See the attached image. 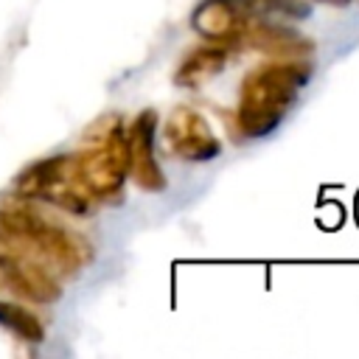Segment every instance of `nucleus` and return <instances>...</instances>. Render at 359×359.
Segmentation results:
<instances>
[{"label": "nucleus", "instance_id": "1", "mask_svg": "<svg viewBox=\"0 0 359 359\" xmlns=\"http://www.w3.org/2000/svg\"><path fill=\"white\" fill-rule=\"evenodd\" d=\"M0 244L59 278H73L93 261L90 238L50 219L31 199L17 194L0 199Z\"/></svg>", "mask_w": 359, "mask_h": 359}, {"label": "nucleus", "instance_id": "2", "mask_svg": "<svg viewBox=\"0 0 359 359\" xmlns=\"http://www.w3.org/2000/svg\"><path fill=\"white\" fill-rule=\"evenodd\" d=\"M314 65L306 56L269 59L255 65L238 90L236 126L247 140L269 137L297 104L303 87L311 81Z\"/></svg>", "mask_w": 359, "mask_h": 359}, {"label": "nucleus", "instance_id": "3", "mask_svg": "<svg viewBox=\"0 0 359 359\" xmlns=\"http://www.w3.org/2000/svg\"><path fill=\"white\" fill-rule=\"evenodd\" d=\"M73 163L79 180L98 205L121 196L129 177V151L126 129L118 112H107L84 129L81 146L73 151Z\"/></svg>", "mask_w": 359, "mask_h": 359}, {"label": "nucleus", "instance_id": "4", "mask_svg": "<svg viewBox=\"0 0 359 359\" xmlns=\"http://www.w3.org/2000/svg\"><path fill=\"white\" fill-rule=\"evenodd\" d=\"M11 194L25 196L31 202H48L59 210H67L73 216H87L98 208L93 194L79 180L73 151L67 154H50L31 165H25L11 185Z\"/></svg>", "mask_w": 359, "mask_h": 359}, {"label": "nucleus", "instance_id": "5", "mask_svg": "<svg viewBox=\"0 0 359 359\" xmlns=\"http://www.w3.org/2000/svg\"><path fill=\"white\" fill-rule=\"evenodd\" d=\"M168 151L185 163H210L222 154V143L210 123L191 107H174L163 123Z\"/></svg>", "mask_w": 359, "mask_h": 359}, {"label": "nucleus", "instance_id": "6", "mask_svg": "<svg viewBox=\"0 0 359 359\" xmlns=\"http://www.w3.org/2000/svg\"><path fill=\"white\" fill-rule=\"evenodd\" d=\"M0 289L28 303H53L62 297V280L42 264L17 255L0 244Z\"/></svg>", "mask_w": 359, "mask_h": 359}, {"label": "nucleus", "instance_id": "7", "mask_svg": "<svg viewBox=\"0 0 359 359\" xmlns=\"http://www.w3.org/2000/svg\"><path fill=\"white\" fill-rule=\"evenodd\" d=\"M157 140V112L143 109L126 129V151H129V177L140 191L160 194L165 191V174L157 163L154 151Z\"/></svg>", "mask_w": 359, "mask_h": 359}, {"label": "nucleus", "instance_id": "8", "mask_svg": "<svg viewBox=\"0 0 359 359\" xmlns=\"http://www.w3.org/2000/svg\"><path fill=\"white\" fill-rule=\"evenodd\" d=\"M238 42H247L250 48L269 53L272 59H297L314 50V42L309 36L275 20H247Z\"/></svg>", "mask_w": 359, "mask_h": 359}, {"label": "nucleus", "instance_id": "9", "mask_svg": "<svg viewBox=\"0 0 359 359\" xmlns=\"http://www.w3.org/2000/svg\"><path fill=\"white\" fill-rule=\"evenodd\" d=\"M238 48V42H213L208 39V45L194 48L174 73V84L185 87V90H196L202 84H208L210 79H216L233 59V50Z\"/></svg>", "mask_w": 359, "mask_h": 359}, {"label": "nucleus", "instance_id": "10", "mask_svg": "<svg viewBox=\"0 0 359 359\" xmlns=\"http://www.w3.org/2000/svg\"><path fill=\"white\" fill-rule=\"evenodd\" d=\"M247 20L250 17L233 0H202L191 17L196 34H202L205 39H213V42H238Z\"/></svg>", "mask_w": 359, "mask_h": 359}, {"label": "nucleus", "instance_id": "11", "mask_svg": "<svg viewBox=\"0 0 359 359\" xmlns=\"http://www.w3.org/2000/svg\"><path fill=\"white\" fill-rule=\"evenodd\" d=\"M0 325L31 345H39L45 339V323L20 300H0Z\"/></svg>", "mask_w": 359, "mask_h": 359}, {"label": "nucleus", "instance_id": "12", "mask_svg": "<svg viewBox=\"0 0 359 359\" xmlns=\"http://www.w3.org/2000/svg\"><path fill=\"white\" fill-rule=\"evenodd\" d=\"M250 20H275V17H286V20H306L311 14L309 3L303 0H233Z\"/></svg>", "mask_w": 359, "mask_h": 359}, {"label": "nucleus", "instance_id": "13", "mask_svg": "<svg viewBox=\"0 0 359 359\" xmlns=\"http://www.w3.org/2000/svg\"><path fill=\"white\" fill-rule=\"evenodd\" d=\"M314 3H328V6H348L351 0H314Z\"/></svg>", "mask_w": 359, "mask_h": 359}]
</instances>
